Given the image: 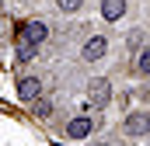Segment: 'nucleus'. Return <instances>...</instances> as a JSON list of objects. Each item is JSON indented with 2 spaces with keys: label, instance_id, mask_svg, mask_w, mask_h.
I'll use <instances>...</instances> for the list:
<instances>
[{
  "label": "nucleus",
  "instance_id": "nucleus-13",
  "mask_svg": "<svg viewBox=\"0 0 150 146\" xmlns=\"http://www.w3.org/2000/svg\"><path fill=\"white\" fill-rule=\"evenodd\" d=\"M143 101H147V105H150V87H147V91H143Z\"/></svg>",
  "mask_w": 150,
  "mask_h": 146
},
{
  "label": "nucleus",
  "instance_id": "nucleus-10",
  "mask_svg": "<svg viewBox=\"0 0 150 146\" xmlns=\"http://www.w3.org/2000/svg\"><path fill=\"white\" fill-rule=\"evenodd\" d=\"M136 73L140 77H150V45H140L136 49Z\"/></svg>",
  "mask_w": 150,
  "mask_h": 146
},
{
  "label": "nucleus",
  "instance_id": "nucleus-2",
  "mask_svg": "<svg viewBox=\"0 0 150 146\" xmlns=\"http://www.w3.org/2000/svg\"><path fill=\"white\" fill-rule=\"evenodd\" d=\"M87 101H91L94 111L108 108V101H112V80H108V77H94V80H87Z\"/></svg>",
  "mask_w": 150,
  "mask_h": 146
},
{
  "label": "nucleus",
  "instance_id": "nucleus-5",
  "mask_svg": "<svg viewBox=\"0 0 150 146\" xmlns=\"http://www.w3.org/2000/svg\"><path fill=\"white\" fill-rule=\"evenodd\" d=\"M45 94V84H42V77L35 73H25V77H18V101H25V105H32L35 98Z\"/></svg>",
  "mask_w": 150,
  "mask_h": 146
},
{
  "label": "nucleus",
  "instance_id": "nucleus-12",
  "mask_svg": "<svg viewBox=\"0 0 150 146\" xmlns=\"http://www.w3.org/2000/svg\"><path fill=\"white\" fill-rule=\"evenodd\" d=\"M143 28H133V32H129V38H126V45H129V49H133V52H136V49H140V45H143Z\"/></svg>",
  "mask_w": 150,
  "mask_h": 146
},
{
  "label": "nucleus",
  "instance_id": "nucleus-6",
  "mask_svg": "<svg viewBox=\"0 0 150 146\" xmlns=\"http://www.w3.org/2000/svg\"><path fill=\"white\" fill-rule=\"evenodd\" d=\"M94 115H74L70 122H67V129H63V136L67 139H87L91 132H94Z\"/></svg>",
  "mask_w": 150,
  "mask_h": 146
},
{
  "label": "nucleus",
  "instance_id": "nucleus-8",
  "mask_svg": "<svg viewBox=\"0 0 150 146\" xmlns=\"http://www.w3.org/2000/svg\"><path fill=\"white\" fill-rule=\"evenodd\" d=\"M38 49L42 45H32V42H14V59L25 66V63H35L38 59Z\"/></svg>",
  "mask_w": 150,
  "mask_h": 146
},
{
  "label": "nucleus",
  "instance_id": "nucleus-4",
  "mask_svg": "<svg viewBox=\"0 0 150 146\" xmlns=\"http://www.w3.org/2000/svg\"><path fill=\"white\" fill-rule=\"evenodd\" d=\"M122 132L129 139H147L150 136V111H129L122 118Z\"/></svg>",
  "mask_w": 150,
  "mask_h": 146
},
{
  "label": "nucleus",
  "instance_id": "nucleus-14",
  "mask_svg": "<svg viewBox=\"0 0 150 146\" xmlns=\"http://www.w3.org/2000/svg\"><path fill=\"white\" fill-rule=\"evenodd\" d=\"M91 146H108V143H91Z\"/></svg>",
  "mask_w": 150,
  "mask_h": 146
},
{
  "label": "nucleus",
  "instance_id": "nucleus-11",
  "mask_svg": "<svg viewBox=\"0 0 150 146\" xmlns=\"http://www.w3.org/2000/svg\"><path fill=\"white\" fill-rule=\"evenodd\" d=\"M56 11L67 14V18H70V14H80V11H84V0H56Z\"/></svg>",
  "mask_w": 150,
  "mask_h": 146
},
{
  "label": "nucleus",
  "instance_id": "nucleus-1",
  "mask_svg": "<svg viewBox=\"0 0 150 146\" xmlns=\"http://www.w3.org/2000/svg\"><path fill=\"white\" fill-rule=\"evenodd\" d=\"M49 35H52L49 21H42V18H32V21L18 25V38H14V42H32V45H42V42H49Z\"/></svg>",
  "mask_w": 150,
  "mask_h": 146
},
{
  "label": "nucleus",
  "instance_id": "nucleus-3",
  "mask_svg": "<svg viewBox=\"0 0 150 146\" xmlns=\"http://www.w3.org/2000/svg\"><path fill=\"white\" fill-rule=\"evenodd\" d=\"M105 56H108V38H105V35H87V38H84V45H80V59H84L87 66L101 63Z\"/></svg>",
  "mask_w": 150,
  "mask_h": 146
},
{
  "label": "nucleus",
  "instance_id": "nucleus-7",
  "mask_svg": "<svg viewBox=\"0 0 150 146\" xmlns=\"http://www.w3.org/2000/svg\"><path fill=\"white\" fill-rule=\"evenodd\" d=\"M126 14H129V0H101V18H105L108 25L122 21Z\"/></svg>",
  "mask_w": 150,
  "mask_h": 146
},
{
  "label": "nucleus",
  "instance_id": "nucleus-15",
  "mask_svg": "<svg viewBox=\"0 0 150 146\" xmlns=\"http://www.w3.org/2000/svg\"><path fill=\"white\" fill-rule=\"evenodd\" d=\"M0 28H4V21H0Z\"/></svg>",
  "mask_w": 150,
  "mask_h": 146
},
{
  "label": "nucleus",
  "instance_id": "nucleus-9",
  "mask_svg": "<svg viewBox=\"0 0 150 146\" xmlns=\"http://www.w3.org/2000/svg\"><path fill=\"white\" fill-rule=\"evenodd\" d=\"M52 111H56V108H52V101H49L45 94L32 101V115H35V118H42V122H45V118H52Z\"/></svg>",
  "mask_w": 150,
  "mask_h": 146
}]
</instances>
